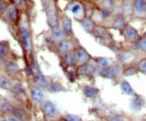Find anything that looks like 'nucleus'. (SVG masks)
I'll use <instances>...</instances> for the list:
<instances>
[{"instance_id":"nucleus-1","label":"nucleus","mask_w":146,"mask_h":121,"mask_svg":"<svg viewBox=\"0 0 146 121\" xmlns=\"http://www.w3.org/2000/svg\"><path fill=\"white\" fill-rule=\"evenodd\" d=\"M14 32L16 33V37L21 45L22 51L25 55L27 66H33L35 58L33 57L32 29L29 14H22L21 22Z\"/></svg>"},{"instance_id":"nucleus-2","label":"nucleus","mask_w":146,"mask_h":121,"mask_svg":"<svg viewBox=\"0 0 146 121\" xmlns=\"http://www.w3.org/2000/svg\"><path fill=\"white\" fill-rule=\"evenodd\" d=\"M91 36L94 37L95 41L98 42L101 46L108 48L113 52H115L119 47V42L115 41L113 34L110 32V29L106 27L97 25Z\"/></svg>"},{"instance_id":"nucleus-3","label":"nucleus","mask_w":146,"mask_h":121,"mask_svg":"<svg viewBox=\"0 0 146 121\" xmlns=\"http://www.w3.org/2000/svg\"><path fill=\"white\" fill-rule=\"evenodd\" d=\"M42 10L45 13L46 24L51 29L59 24V11L58 0H41Z\"/></svg>"},{"instance_id":"nucleus-4","label":"nucleus","mask_w":146,"mask_h":121,"mask_svg":"<svg viewBox=\"0 0 146 121\" xmlns=\"http://www.w3.org/2000/svg\"><path fill=\"white\" fill-rule=\"evenodd\" d=\"M114 53L115 55L116 61L123 64V66L137 63V62L140 60L138 59V58H139V54L141 53L134 50L131 47H124L122 45H119V47Z\"/></svg>"},{"instance_id":"nucleus-5","label":"nucleus","mask_w":146,"mask_h":121,"mask_svg":"<svg viewBox=\"0 0 146 121\" xmlns=\"http://www.w3.org/2000/svg\"><path fill=\"white\" fill-rule=\"evenodd\" d=\"M22 14L23 12L13 3L11 2V3L2 16L1 21L7 24L9 27H11L13 30L16 31L21 22Z\"/></svg>"},{"instance_id":"nucleus-6","label":"nucleus","mask_w":146,"mask_h":121,"mask_svg":"<svg viewBox=\"0 0 146 121\" xmlns=\"http://www.w3.org/2000/svg\"><path fill=\"white\" fill-rule=\"evenodd\" d=\"M98 76L105 79L119 82L123 76V65L115 60L106 68L99 71Z\"/></svg>"},{"instance_id":"nucleus-7","label":"nucleus","mask_w":146,"mask_h":121,"mask_svg":"<svg viewBox=\"0 0 146 121\" xmlns=\"http://www.w3.org/2000/svg\"><path fill=\"white\" fill-rule=\"evenodd\" d=\"M67 1L68 3L63 10L67 13H70L75 21L79 23L84 17H86L83 0H67Z\"/></svg>"},{"instance_id":"nucleus-8","label":"nucleus","mask_w":146,"mask_h":121,"mask_svg":"<svg viewBox=\"0 0 146 121\" xmlns=\"http://www.w3.org/2000/svg\"><path fill=\"white\" fill-rule=\"evenodd\" d=\"M114 17V14L110 11L102 10L96 7L91 18L94 21L97 25L106 27L110 29L111 22Z\"/></svg>"},{"instance_id":"nucleus-9","label":"nucleus","mask_w":146,"mask_h":121,"mask_svg":"<svg viewBox=\"0 0 146 121\" xmlns=\"http://www.w3.org/2000/svg\"><path fill=\"white\" fill-rule=\"evenodd\" d=\"M80 43V42L76 36L73 37H66L64 40L58 42L56 45L54 53L58 57V59L61 58L66 53L75 50Z\"/></svg>"},{"instance_id":"nucleus-10","label":"nucleus","mask_w":146,"mask_h":121,"mask_svg":"<svg viewBox=\"0 0 146 121\" xmlns=\"http://www.w3.org/2000/svg\"><path fill=\"white\" fill-rule=\"evenodd\" d=\"M3 72L9 76L12 80H19L22 81L23 80V72L17 63V60L9 59L6 60Z\"/></svg>"},{"instance_id":"nucleus-11","label":"nucleus","mask_w":146,"mask_h":121,"mask_svg":"<svg viewBox=\"0 0 146 121\" xmlns=\"http://www.w3.org/2000/svg\"><path fill=\"white\" fill-rule=\"evenodd\" d=\"M42 113L49 120L55 121L61 117V114L57 106L49 100H44L40 105Z\"/></svg>"},{"instance_id":"nucleus-12","label":"nucleus","mask_w":146,"mask_h":121,"mask_svg":"<svg viewBox=\"0 0 146 121\" xmlns=\"http://www.w3.org/2000/svg\"><path fill=\"white\" fill-rule=\"evenodd\" d=\"M59 23L66 37H76L74 29H73L72 20L71 16H68V13L62 8H60V11H59Z\"/></svg>"},{"instance_id":"nucleus-13","label":"nucleus","mask_w":146,"mask_h":121,"mask_svg":"<svg viewBox=\"0 0 146 121\" xmlns=\"http://www.w3.org/2000/svg\"><path fill=\"white\" fill-rule=\"evenodd\" d=\"M76 69L79 76H82L85 78H94L95 76H98L99 72L96 64L93 61V59L89 63L76 67Z\"/></svg>"},{"instance_id":"nucleus-14","label":"nucleus","mask_w":146,"mask_h":121,"mask_svg":"<svg viewBox=\"0 0 146 121\" xmlns=\"http://www.w3.org/2000/svg\"><path fill=\"white\" fill-rule=\"evenodd\" d=\"M120 34L123 37L124 42L127 44H130V45L136 44L141 37L139 31L135 27L131 25L130 24L127 25V26L124 28V29Z\"/></svg>"},{"instance_id":"nucleus-15","label":"nucleus","mask_w":146,"mask_h":121,"mask_svg":"<svg viewBox=\"0 0 146 121\" xmlns=\"http://www.w3.org/2000/svg\"><path fill=\"white\" fill-rule=\"evenodd\" d=\"M0 58L5 60L15 59L17 60L18 55L13 51L11 47V43L8 40L0 41Z\"/></svg>"},{"instance_id":"nucleus-16","label":"nucleus","mask_w":146,"mask_h":121,"mask_svg":"<svg viewBox=\"0 0 146 121\" xmlns=\"http://www.w3.org/2000/svg\"><path fill=\"white\" fill-rule=\"evenodd\" d=\"M75 51H76V67L89 63L94 57L80 43L75 49Z\"/></svg>"},{"instance_id":"nucleus-17","label":"nucleus","mask_w":146,"mask_h":121,"mask_svg":"<svg viewBox=\"0 0 146 121\" xmlns=\"http://www.w3.org/2000/svg\"><path fill=\"white\" fill-rule=\"evenodd\" d=\"M42 90L43 89L42 87H40L34 80L29 85V93H30L32 101L36 105H41L42 102L44 101L45 95Z\"/></svg>"},{"instance_id":"nucleus-18","label":"nucleus","mask_w":146,"mask_h":121,"mask_svg":"<svg viewBox=\"0 0 146 121\" xmlns=\"http://www.w3.org/2000/svg\"><path fill=\"white\" fill-rule=\"evenodd\" d=\"M132 17L145 21L146 20V0H135L133 5Z\"/></svg>"},{"instance_id":"nucleus-19","label":"nucleus","mask_w":146,"mask_h":121,"mask_svg":"<svg viewBox=\"0 0 146 121\" xmlns=\"http://www.w3.org/2000/svg\"><path fill=\"white\" fill-rule=\"evenodd\" d=\"M128 24L127 19L123 14L119 15H114L113 20L111 22V26L110 29H114L116 31L119 32L120 33L124 29V28Z\"/></svg>"},{"instance_id":"nucleus-20","label":"nucleus","mask_w":146,"mask_h":121,"mask_svg":"<svg viewBox=\"0 0 146 121\" xmlns=\"http://www.w3.org/2000/svg\"><path fill=\"white\" fill-rule=\"evenodd\" d=\"M59 62L62 68L68 67H76V57L75 50L66 53L61 58H59Z\"/></svg>"},{"instance_id":"nucleus-21","label":"nucleus","mask_w":146,"mask_h":121,"mask_svg":"<svg viewBox=\"0 0 146 121\" xmlns=\"http://www.w3.org/2000/svg\"><path fill=\"white\" fill-rule=\"evenodd\" d=\"M49 33H50V35L53 39V41L56 44H58V42H62L63 40H64L67 37L64 32H63L62 27L60 25V23L54 27L51 28V29H49Z\"/></svg>"},{"instance_id":"nucleus-22","label":"nucleus","mask_w":146,"mask_h":121,"mask_svg":"<svg viewBox=\"0 0 146 121\" xmlns=\"http://www.w3.org/2000/svg\"><path fill=\"white\" fill-rule=\"evenodd\" d=\"M81 90L84 97H86L87 98L90 99H94L98 97L100 94L99 89H98L97 87L90 85V84H84L81 87Z\"/></svg>"},{"instance_id":"nucleus-23","label":"nucleus","mask_w":146,"mask_h":121,"mask_svg":"<svg viewBox=\"0 0 146 121\" xmlns=\"http://www.w3.org/2000/svg\"><path fill=\"white\" fill-rule=\"evenodd\" d=\"M79 24L80 25V26L84 30V32L90 35H92L93 32L94 31L95 28L97 26L94 20L91 17H88V16L84 17L82 21L79 22Z\"/></svg>"},{"instance_id":"nucleus-24","label":"nucleus","mask_w":146,"mask_h":121,"mask_svg":"<svg viewBox=\"0 0 146 121\" xmlns=\"http://www.w3.org/2000/svg\"><path fill=\"white\" fill-rule=\"evenodd\" d=\"M10 1L13 3L23 13H27V14H29L32 7L33 6V0H10Z\"/></svg>"},{"instance_id":"nucleus-25","label":"nucleus","mask_w":146,"mask_h":121,"mask_svg":"<svg viewBox=\"0 0 146 121\" xmlns=\"http://www.w3.org/2000/svg\"><path fill=\"white\" fill-rule=\"evenodd\" d=\"M14 80L7 76L3 71H0V88L7 91H11Z\"/></svg>"},{"instance_id":"nucleus-26","label":"nucleus","mask_w":146,"mask_h":121,"mask_svg":"<svg viewBox=\"0 0 146 121\" xmlns=\"http://www.w3.org/2000/svg\"><path fill=\"white\" fill-rule=\"evenodd\" d=\"M93 61L96 64V66H97V68L98 69V71H101L102 69L106 68L107 67H109L110 65L114 62V61H112L111 58L102 57V56L93 57Z\"/></svg>"},{"instance_id":"nucleus-27","label":"nucleus","mask_w":146,"mask_h":121,"mask_svg":"<svg viewBox=\"0 0 146 121\" xmlns=\"http://www.w3.org/2000/svg\"><path fill=\"white\" fill-rule=\"evenodd\" d=\"M135 0H123L122 6V14L125 16L127 19L132 17L133 13V5Z\"/></svg>"},{"instance_id":"nucleus-28","label":"nucleus","mask_w":146,"mask_h":121,"mask_svg":"<svg viewBox=\"0 0 146 121\" xmlns=\"http://www.w3.org/2000/svg\"><path fill=\"white\" fill-rule=\"evenodd\" d=\"M145 100L142 96L136 94L133 95V98L131 101V107L133 110L136 111H140L145 106Z\"/></svg>"},{"instance_id":"nucleus-29","label":"nucleus","mask_w":146,"mask_h":121,"mask_svg":"<svg viewBox=\"0 0 146 121\" xmlns=\"http://www.w3.org/2000/svg\"><path fill=\"white\" fill-rule=\"evenodd\" d=\"M16 111V107L5 98L0 97V111L3 114L5 113H14Z\"/></svg>"},{"instance_id":"nucleus-30","label":"nucleus","mask_w":146,"mask_h":121,"mask_svg":"<svg viewBox=\"0 0 146 121\" xmlns=\"http://www.w3.org/2000/svg\"><path fill=\"white\" fill-rule=\"evenodd\" d=\"M46 90H47L49 93L51 94H55V93H59V92H63V91H67V89L63 86V84L59 82L54 81L50 80V82L46 88Z\"/></svg>"},{"instance_id":"nucleus-31","label":"nucleus","mask_w":146,"mask_h":121,"mask_svg":"<svg viewBox=\"0 0 146 121\" xmlns=\"http://www.w3.org/2000/svg\"><path fill=\"white\" fill-rule=\"evenodd\" d=\"M94 3L100 9L112 11L114 0H94Z\"/></svg>"},{"instance_id":"nucleus-32","label":"nucleus","mask_w":146,"mask_h":121,"mask_svg":"<svg viewBox=\"0 0 146 121\" xmlns=\"http://www.w3.org/2000/svg\"><path fill=\"white\" fill-rule=\"evenodd\" d=\"M134 50L137 51L141 54L146 55V35L141 36V38L138 40L136 44H133L131 46Z\"/></svg>"},{"instance_id":"nucleus-33","label":"nucleus","mask_w":146,"mask_h":121,"mask_svg":"<svg viewBox=\"0 0 146 121\" xmlns=\"http://www.w3.org/2000/svg\"><path fill=\"white\" fill-rule=\"evenodd\" d=\"M120 89L122 90V92L124 94L129 95V96H133L135 94V90H133L132 86L131 85L130 83L125 79H122L119 81Z\"/></svg>"},{"instance_id":"nucleus-34","label":"nucleus","mask_w":146,"mask_h":121,"mask_svg":"<svg viewBox=\"0 0 146 121\" xmlns=\"http://www.w3.org/2000/svg\"><path fill=\"white\" fill-rule=\"evenodd\" d=\"M63 70L65 72V75H66L68 80H70L71 82L75 81L77 79V77H79L76 67H68V68H63Z\"/></svg>"},{"instance_id":"nucleus-35","label":"nucleus","mask_w":146,"mask_h":121,"mask_svg":"<svg viewBox=\"0 0 146 121\" xmlns=\"http://www.w3.org/2000/svg\"><path fill=\"white\" fill-rule=\"evenodd\" d=\"M140 71L137 67V63L129 64L123 66V76H131L139 73Z\"/></svg>"},{"instance_id":"nucleus-36","label":"nucleus","mask_w":146,"mask_h":121,"mask_svg":"<svg viewBox=\"0 0 146 121\" xmlns=\"http://www.w3.org/2000/svg\"><path fill=\"white\" fill-rule=\"evenodd\" d=\"M123 0H114L113 9H112V13H113L114 15L122 14V6H123Z\"/></svg>"},{"instance_id":"nucleus-37","label":"nucleus","mask_w":146,"mask_h":121,"mask_svg":"<svg viewBox=\"0 0 146 121\" xmlns=\"http://www.w3.org/2000/svg\"><path fill=\"white\" fill-rule=\"evenodd\" d=\"M3 118L4 121H24L16 113H5L3 114Z\"/></svg>"},{"instance_id":"nucleus-38","label":"nucleus","mask_w":146,"mask_h":121,"mask_svg":"<svg viewBox=\"0 0 146 121\" xmlns=\"http://www.w3.org/2000/svg\"><path fill=\"white\" fill-rule=\"evenodd\" d=\"M106 121H131L129 117L121 116V115H112L106 118Z\"/></svg>"},{"instance_id":"nucleus-39","label":"nucleus","mask_w":146,"mask_h":121,"mask_svg":"<svg viewBox=\"0 0 146 121\" xmlns=\"http://www.w3.org/2000/svg\"><path fill=\"white\" fill-rule=\"evenodd\" d=\"M137 67H138L140 72L146 75V56L141 58L137 62Z\"/></svg>"},{"instance_id":"nucleus-40","label":"nucleus","mask_w":146,"mask_h":121,"mask_svg":"<svg viewBox=\"0 0 146 121\" xmlns=\"http://www.w3.org/2000/svg\"><path fill=\"white\" fill-rule=\"evenodd\" d=\"M10 3V0H0V20Z\"/></svg>"},{"instance_id":"nucleus-41","label":"nucleus","mask_w":146,"mask_h":121,"mask_svg":"<svg viewBox=\"0 0 146 121\" xmlns=\"http://www.w3.org/2000/svg\"><path fill=\"white\" fill-rule=\"evenodd\" d=\"M64 118L68 121H83L80 116L73 115V114H67L64 116Z\"/></svg>"},{"instance_id":"nucleus-42","label":"nucleus","mask_w":146,"mask_h":121,"mask_svg":"<svg viewBox=\"0 0 146 121\" xmlns=\"http://www.w3.org/2000/svg\"><path fill=\"white\" fill-rule=\"evenodd\" d=\"M6 60L0 58V71H3V67H4V64H5Z\"/></svg>"},{"instance_id":"nucleus-43","label":"nucleus","mask_w":146,"mask_h":121,"mask_svg":"<svg viewBox=\"0 0 146 121\" xmlns=\"http://www.w3.org/2000/svg\"><path fill=\"white\" fill-rule=\"evenodd\" d=\"M55 121H68L65 118H63V117H60L59 119H58L57 120H55Z\"/></svg>"},{"instance_id":"nucleus-44","label":"nucleus","mask_w":146,"mask_h":121,"mask_svg":"<svg viewBox=\"0 0 146 121\" xmlns=\"http://www.w3.org/2000/svg\"><path fill=\"white\" fill-rule=\"evenodd\" d=\"M3 113L2 111H0V117H3Z\"/></svg>"},{"instance_id":"nucleus-45","label":"nucleus","mask_w":146,"mask_h":121,"mask_svg":"<svg viewBox=\"0 0 146 121\" xmlns=\"http://www.w3.org/2000/svg\"><path fill=\"white\" fill-rule=\"evenodd\" d=\"M50 121H52V120H50Z\"/></svg>"}]
</instances>
